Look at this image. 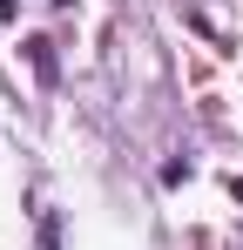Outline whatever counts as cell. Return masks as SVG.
I'll return each instance as SVG.
<instances>
[{
	"label": "cell",
	"instance_id": "obj_1",
	"mask_svg": "<svg viewBox=\"0 0 243 250\" xmlns=\"http://www.w3.org/2000/svg\"><path fill=\"white\" fill-rule=\"evenodd\" d=\"M27 61H34L40 88H54V82H61V61H54V41H47V34H34V41H27Z\"/></svg>",
	"mask_w": 243,
	"mask_h": 250
},
{
	"label": "cell",
	"instance_id": "obj_2",
	"mask_svg": "<svg viewBox=\"0 0 243 250\" xmlns=\"http://www.w3.org/2000/svg\"><path fill=\"white\" fill-rule=\"evenodd\" d=\"M34 250H61V216H54V209H40V237H34Z\"/></svg>",
	"mask_w": 243,
	"mask_h": 250
},
{
	"label": "cell",
	"instance_id": "obj_3",
	"mask_svg": "<svg viewBox=\"0 0 243 250\" xmlns=\"http://www.w3.org/2000/svg\"><path fill=\"white\" fill-rule=\"evenodd\" d=\"M14 14H20V7H14V0H0V27H7V21H14Z\"/></svg>",
	"mask_w": 243,
	"mask_h": 250
},
{
	"label": "cell",
	"instance_id": "obj_4",
	"mask_svg": "<svg viewBox=\"0 0 243 250\" xmlns=\"http://www.w3.org/2000/svg\"><path fill=\"white\" fill-rule=\"evenodd\" d=\"M230 196H237V203H243V176H230Z\"/></svg>",
	"mask_w": 243,
	"mask_h": 250
}]
</instances>
